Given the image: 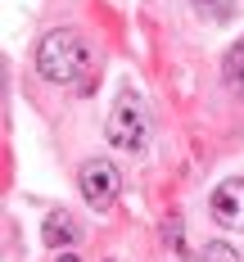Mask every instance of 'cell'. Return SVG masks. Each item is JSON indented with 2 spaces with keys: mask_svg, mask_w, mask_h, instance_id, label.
<instances>
[{
  "mask_svg": "<svg viewBox=\"0 0 244 262\" xmlns=\"http://www.w3.org/2000/svg\"><path fill=\"white\" fill-rule=\"evenodd\" d=\"M86 68H91V50H86V41H81V32L73 27H54L41 36V46H36V73L54 86H73V81L86 77Z\"/></svg>",
  "mask_w": 244,
  "mask_h": 262,
  "instance_id": "cell-1",
  "label": "cell"
},
{
  "mask_svg": "<svg viewBox=\"0 0 244 262\" xmlns=\"http://www.w3.org/2000/svg\"><path fill=\"white\" fill-rule=\"evenodd\" d=\"M108 145H118V149H145V140H149V108L145 100L136 95L131 86L127 91H118V100L108 108Z\"/></svg>",
  "mask_w": 244,
  "mask_h": 262,
  "instance_id": "cell-2",
  "label": "cell"
},
{
  "mask_svg": "<svg viewBox=\"0 0 244 262\" xmlns=\"http://www.w3.org/2000/svg\"><path fill=\"white\" fill-rule=\"evenodd\" d=\"M77 185H81V199L95 212H108L118 204V194H122V177H118V167L104 163V158H86L77 167Z\"/></svg>",
  "mask_w": 244,
  "mask_h": 262,
  "instance_id": "cell-3",
  "label": "cell"
},
{
  "mask_svg": "<svg viewBox=\"0 0 244 262\" xmlns=\"http://www.w3.org/2000/svg\"><path fill=\"white\" fill-rule=\"evenodd\" d=\"M208 212H213L217 226H226V231H244V177H231V181L217 185L213 199H208Z\"/></svg>",
  "mask_w": 244,
  "mask_h": 262,
  "instance_id": "cell-4",
  "label": "cell"
},
{
  "mask_svg": "<svg viewBox=\"0 0 244 262\" xmlns=\"http://www.w3.org/2000/svg\"><path fill=\"white\" fill-rule=\"evenodd\" d=\"M41 239H46L50 249H68V244L77 239V222H73V217H68L63 208L46 212V226H41Z\"/></svg>",
  "mask_w": 244,
  "mask_h": 262,
  "instance_id": "cell-5",
  "label": "cell"
},
{
  "mask_svg": "<svg viewBox=\"0 0 244 262\" xmlns=\"http://www.w3.org/2000/svg\"><path fill=\"white\" fill-rule=\"evenodd\" d=\"M221 73H226V86H231V91L244 100V41H235V46L226 50V59H221Z\"/></svg>",
  "mask_w": 244,
  "mask_h": 262,
  "instance_id": "cell-6",
  "label": "cell"
},
{
  "mask_svg": "<svg viewBox=\"0 0 244 262\" xmlns=\"http://www.w3.org/2000/svg\"><path fill=\"white\" fill-rule=\"evenodd\" d=\"M190 5H194L204 18H213V23H226V18H231V9H235L231 0H190Z\"/></svg>",
  "mask_w": 244,
  "mask_h": 262,
  "instance_id": "cell-7",
  "label": "cell"
},
{
  "mask_svg": "<svg viewBox=\"0 0 244 262\" xmlns=\"http://www.w3.org/2000/svg\"><path fill=\"white\" fill-rule=\"evenodd\" d=\"M204 262H240V258H235V249H226V244H208V249H204Z\"/></svg>",
  "mask_w": 244,
  "mask_h": 262,
  "instance_id": "cell-8",
  "label": "cell"
},
{
  "mask_svg": "<svg viewBox=\"0 0 244 262\" xmlns=\"http://www.w3.org/2000/svg\"><path fill=\"white\" fill-rule=\"evenodd\" d=\"M54 262H81V258H77V253H59Z\"/></svg>",
  "mask_w": 244,
  "mask_h": 262,
  "instance_id": "cell-9",
  "label": "cell"
}]
</instances>
